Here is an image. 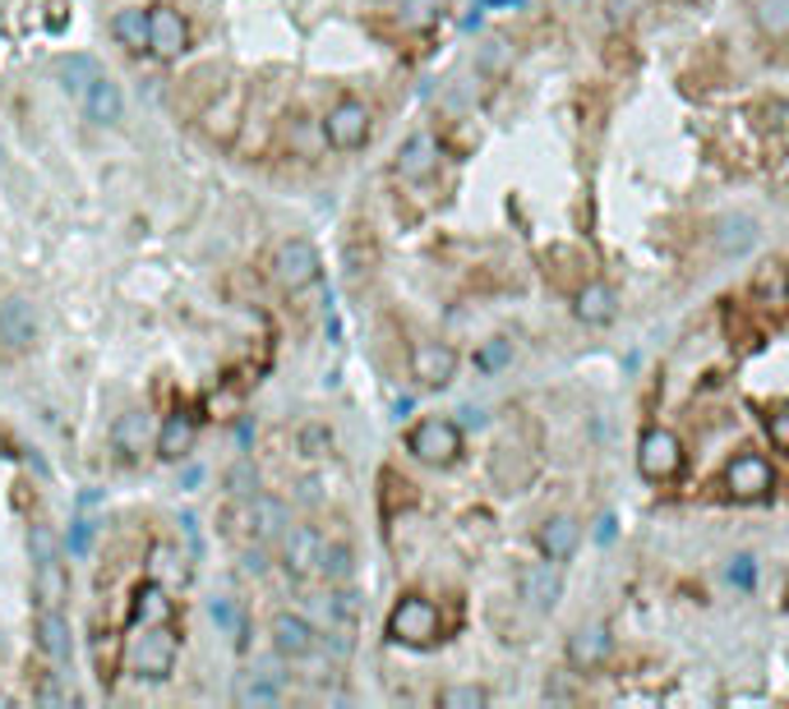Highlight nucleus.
<instances>
[{
  "label": "nucleus",
  "mask_w": 789,
  "mask_h": 709,
  "mask_svg": "<svg viewBox=\"0 0 789 709\" xmlns=\"http://www.w3.org/2000/svg\"><path fill=\"white\" fill-rule=\"evenodd\" d=\"M176 655H181V645L171 636L167 622L139 626V636L130 640V668H134V677H144V682H167L176 673Z\"/></svg>",
  "instance_id": "obj_1"
},
{
  "label": "nucleus",
  "mask_w": 789,
  "mask_h": 709,
  "mask_svg": "<svg viewBox=\"0 0 789 709\" xmlns=\"http://www.w3.org/2000/svg\"><path fill=\"white\" fill-rule=\"evenodd\" d=\"M439 626H444V618H439L434 599H426V595H402L397 608L389 613V636L397 645H411V649L434 645L439 640Z\"/></svg>",
  "instance_id": "obj_2"
},
{
  "label": "nucleus",
  "mask_w": 789,
  "mask_h": 709,
  "mask_svg": "<svg viewBox=\"0 0 789 709\" xmlns=\"http://www.w3.org/2000/svg\"><path fill=\"white\" fill-rule=\"evenodd\" d=\"M273 282L282 286V290H305V286H315L319 282V249L305 240V235H292V240H282L278 249H273Z\"/></svg>",
  "instance_id": "obj_3"
},
{
  "label": "nucleus",
  "mask_w": 789,
  "mask_h": 709,
  "mask_svg": "<svg viewBox=\"0 0 789 709\" xmlns=\"http://www.w3.org/2000/svg\"><path fill=\"white\" fill-rule=\"evenodd\" d=\"M407 451L420 465H453L461 457V428L453 420H420L407 433Z\"/></svg>",
  "instance_id": "obj_4"
},
{
  "label": "nucleus",
  "mask_w": 789,
  "mask_h": 709,
  "mask_svg": "<svg viewBox=\"0 0 789 709\" xmlns=\"http://www.w3.org/2000/svg\"><path fill=\"white\" fill-rule=\"evenodd\" d=\"M638 470H642V480H656V484L675 480L683 470V438L669 428H646L638 443Z\"/></svg>",
  "instance_id": "obj_5"
},
{
  "label": "nucleus",
  "mask_w": 789,
  "mask_h": 709,
  "mask_svg": "<svg viewBox=\"0 0 789 709\" xmlns=\"http://www.w3.org/2000/svg\"><path fill=\"white\" fill-rule=\"evenodd\" d=\"M776 488V470L766 457H757V451H739V457H729L725 465V494L729 498H739V502H757L766 498Z\"/></svg>",
  "instance_id": "obj_6"
},
{
  "label": "nucleus",
  "mask_w": 789,
  "mask_h": 709,
  "mask_svg": "<svg viewBox=\"0 0 789 709\" xmlns=\"http://www.w3.org/2000/svg\"><path fill=\"white\" fill-rule=\"evenodd\" d=\"M370 129H374V121H370V107L365 102H337L329 115H323V139H329V148H337V152H356V148H365L370 144Z\"/></svg>",
  "instance_id": "obj_7"
},
{
  "label": "nucleus",
  "mask_w": 789,
  "mask_h": 709,
  "mask_svg": "<svg viewBox=\"0 0 789 709\" xmlns=\"http://www.w3.org/2000/svg\"><path fill=\"white\" fill-rule=\"evenodd\" d=\"M517 595H522L527 608H535V613H554V604H559L564 595V576H559V562H531L517 571Z\"/></svg>",
  "instance_id": "obj_8"
},
{
  "label": "nucleus",
  "mask_w": 789,
  "mask_h": 709,
  "mask_svg": "<svg viewBox=\"0 0 789 709\" xmlns=\"http://www.w3.org/2000/svg\"><path fill=\"white\" fill-rule=\"evenodd\" d=\"M411 378H416L420 387H430V391L448 387V383L457 378V350L444 346V341H420V346L411 350Z\"/></svg>",
  "instance_id": "obj_9"
},
{
  "label": "nucleus",
  "mask_w": 789,
  "mask_h": 709,
  "mask_svg": "<svg viewBox=\"0 0 789 709\" xmlns=\"http://www.w3.org/2000/svg\"><path fill=\"white\" fill-rule=\"evenodd\" d=\"M148 51L152 55H162V61H176V55L189 51V24L171 10V5H158V10H148Z\"/></svg>",
  "instance_id": "obj_10"
},
{
  "label": "nucleus",
  "mask_w": 789,
  "mask_h": 709,
  "mask_svg": "<svg viewBox=\"0 0 789 709\" xmlns=\"http://www.w3.org/2000/svg\"><path fill=\"white\" fill-rule=\"evenodd\" d=\"M0 341H5L14 354H24L37 346V313L24 295H10L0 300Z\"/></svg>",
  "instance_id": "obj_11"
},
{
  "label": "nucleus",
  "mask_w": 789,
  "mask_h": 709,
  "mask_svg": "<svg viewBox=\"0 0 789 709\" xmlns=\"http://www.w3.org/2000/svg\"><path fill=\"white\" fill-rule=\"evenodd\" d=\"M393 171L402 175V181H411V185H420V181H430V175L439 171V139L434 134H411L407 144L397 148V157H393Z\"/></svg>",
  "instance_id": "obj_12"
},
{
  "label": "nucleus",
  "mask_w": 789,
  "mask_h": 709,
  "mask_svg": "<svg viewBox=\"0 0 789 709\" xmlns=\"http://www.w3.org/2000/svg\"><path fill=\"white\" fill-rule=\"evenodd\" d=\"M609 649H614L609 626L587 622V626H577V632L568 636V663L577 668V673H595V668H605Z\"/></svg>",
  "instance_id": "obj_13"
},
{
  "label": "nucleus",
  "mask_w": 789,
  "mask_h": 709,
  "mask_svg": "<svg viewBox=\"0 0 789 709\" xmlns=\"http://www.w3.org/2000/svg\"><path fill=\"white\" fill-rule=\"evenodd\" d=\"M245 521L255 530V539L268 544V539H282L286 530H292V511H286V502L273 494H255L245 502Z\"/></svg>",
  "instance_id": "obj_14"
},
{
  "label": "nucleus",
  "mask_w": 789,
  "mask_h": 709,
  "mask_svg": "<svg viewBox=\"0 0 789 709\" xmlns=\"http://www.w3.org/2000/svg\"><path fill=\"white\" fill-rule=\"evenodd\" d=\"M319 553H323V539H319L315 525H292L282 535V562H286L292 576H310V571H319Z\"/></svg>",
  "instance_id": "obj_15"
},
{
  "label": "nucleus",
  "mask_w": 789,
  "mask_h": 709,
  "mask_svg": "<svg viewBox=\"0 0 789 709\" xmlns=\"http://www.w3.org/2000/svg\"><path fill=\"white\" fill-rule=\"evenodd\" d=\"M33 640H37V649H42L51 663H65L74 655V632H70V622H65L61 608H42V613H37Z\"/></svg>",
  "instance_id": "obj_16"
},
{
  "label": "nucleus",
  "mask_w": 789,
  "mask_h": 709,
  "mask_svg": "<svg viewBox=\"0 0 789 709\" xmlns=\"http://www.w3.org/2000/svg\"><path fill=\"white\" fill-rule=\"evenodd\" d=\"M268 632H273V649H278L282 659H305L319 645V632L300 613H278Z\"/></svg>",
  "instance_id": "obj_17"
},
{
  "label": "nucleus",
  "mask_w": 789,
  "mask_h": 709,
  "mask_svg": "<svg viewBox=\"0 0 789 709\" xmlns=\"http://www.w3.org/2000/svg\"><path fill=\"white\" fill-rule=\"evenodd\" d=\"M572 313H577V323H587V327H601V323H609L614 313H619V295H614L605 282H591V286H582V290H577Z\"/></svg>",
  "instance_id": "obj_18"
},
{
  "label": "nucleus",
  "mask_w": 789,
  "mask_h": 709,
  "mask_svg": "<svg viewBox=\"0 0 789 709\" xmlns=\"http://www.w3.org/2000/svg\"><path fill=\"white\" fill-rule=\"evenodd\" d=\"M84 111H88V121L93 125H115L125 115V92H121V84L115 78H98L88 92H84Z\"/></svg>",
  "instance_id": "obj_19"
},
{
  "label": "nucleus",
  "mask_w": 789,
  "mask_h": 709,
  "mask_svg": "<svg viewBox=\"0 0 789 709\" xmlns=\"http://www.w3.org/2000/svg\"><path fill=\"white\" fill-rule=\"evenodd\" d=\"M577 539H582V525H577L572 517H550L541 525V535H535V544H541V553L550 562H568L577 553Z\"/></svg>",
  "instance_id": "obj_20"
},
{
  "label": "nucleus",
  "mask_w": 789,
  "mask_h": 709,
  "mask_svg": "<svg viewBox=\"0 0 789 709\" xmlns=\"http://www.w3.org/2000/svg\"><path fill=\"white\" fill-rule=\"evenodd\" d=\"M33 599H37V608H61L70 599V571L61 562H37L33 567Z\"/></svg>",
  "instance_id": "obj_21"
},
{
  "label": "nucleus",
  "mask_w": 789,
  "mask_h": 709,
  "mask_svg": "<svg viewBox=\"0 0 789 709\" xmlns=\"http://www.w3.org/2000/svg\"><path fill=\"white\" fill-rule=\"evenodd\" d=\"M148 10L130 5V10H115L111 14V37L121 42L125 51H148Z\"/></svg>",
  "instance_id": "obj_22"
},
{
  "label": "nucleus",
  "mask_w": 789,
  "mask_h": 709,
  "mask_svg": "<svg viewBox=\"0 0 789 709\" xmlns=\"http://www.w3.org/2000/svg\"><path fill=\"white\" fill-rule=\"evenodd\" d=\"M189 447H195V420L189 415H171L158 433V457L162 461H185Z\"/></svg>",
  "instance_id": "obj_23"
},
{
  "label": "nucleus",
  "mask_w": 789,
  "mask_h": 709,
  "mask_svg": "<svg viewBox=\"0 0 789 709\" xmlns=\"http://www.w3.org/2000/svg\"><path fill=\"white\" fill-rule=\"evenodd\" d=\"M111 443H115L121 457H139V451L148 447V415L144 410H125V415L111 424Z\"/></svg>",
  "instance_id": "obj_24"
},
{
  "label": "nucleus",
  "mask_w": 789,
  "mask_h": 709,
  "mask_svg": "<svg viewBox=\"0 0 789 709\" xmlns=\"http://www.w3.org/2000/svg\"><path fill=\"white\" fill-rule=\"evenodd\" d=\"M241 705H278L282 700V673L273 668H259V673H245V682L236 686Z\"/></svg>",
  "instance_id": "obj_25"
},
{
  "label": "nucleus",
  "mask_w": 789,
  "mask_h": 709,
  "mask_svg": "<svg viewBox=\"0 0 789 709\" xmlns=\"http://www.w3.org/2000/svg\"><path fill=\"white\" fill-rule=\"evenodd\" d=\"M56 78H61V88H65V92L84 97V92L102 78V70H98V61H93V55H65V61L56 65Z\"/></svg>",
  "instance_id": "obj_26"
},
{
  "label": "nucleus",
  "mask_w": 789,
  "mask_h": 709,
  "mask_svg": "<svg viewBox=\"0 0 789 709\" xmlns=\"http://www.w3.org/2000/svg\"><path fill=\"white\" fill-rule=\"evenodd\" d=\"M757 245V222L753 216H725V222L716 226V249L720 253H743V249H753Z\"/></svg>",
  "instance_id": "obj_27"
},
{
  "label": "nucleus",
  "mask_w": 789,
  "mask_h": 709,
  "mask_svg": "<svg viewBox=\"0 0 789 709\" xmlns=\"http://www.w3.org/2000/svg\"><path fill=\"white\" fill-rule=\"evenodd\" d=\"M134 622L139 626H162L171 622V599L162 585H144L139 595H134Z\"/></svg>",
  "instance_id": "obj_28"
},
{
  "label": "nucleus",
  "mask_w": 789,
  "mask_h": 709,
  "mask_svg": "<svg viewBox=\"0 0 789 709\" xmlns=\"http://www.w3.org/2000/svg\"><path fill=\"white\" fill-rule=\"evenodd\" d=\"M444 18V0H397V24L411 33H426Z\"/></svg>",
  "instance_id": "obj_29"
},
{
  "label": "nucleus",
  "mask_w": 789,
  "mask_h": 709,
  "mask_svg": "<svg viewBox=\"0 0 789 709\" xmlns=\"http://www.w3.org/2000/svg\"><path fill=\"white\" fill-rule=\"evenodd\" d=\"M352 571H356V553H352V544H323V553H319V576L323 581H352Z\"/></svg>",
  "instance_id": "obj_30"
},
{
  "label": "nucleus",
  "mask_w": 789,
  "mask_h": 709,
  "mask_svg": "<svg viewBox=\"0 0 789 709\" xmlns=\"http://www.w3.org/2000/svg\"><path fill=\"white\" fill-rule=\"evenodd\" d=\"M236 115H241V92L231 88L222 102H213L204 111V121H208V134H218V139H231L236 134Z\"/></svg>",
  "instance_id": "obj_31"
},
{
  "label": "nucleus",
  "mask_w": 789,
  "mask_h": 709,
  "mask_svg": "<svg viewBox=\"0 0 789 709\" xmlns=\"http://www.w3.org/2000/svg\"><path fill=\"white\" fill-rule=\"evenodd\" d=\"M61 548L65 544H61V535H56L51 525H42V521L28 525V558H33V567L37 562H61Z\"/></svg>",
  "instance_id": "obj_32"
},
{
  "label": "nucleus",
  "mask_w": 789,
  "mask_h": 709,
  "mask_svg": "<svg viewBox=\"0 0 789 709\" xmlns=\"http://www.w3.org/2000/svg\"><path fill=\"white\" fill-rule=\"evenodd\" d=\"M226 494L241 498V502H249L259 494V470H255V461H249V457H241L236 465L226 470Z\"/></svg>",
  "instance_id": "obj_33"
},
{
  "label": "nucleus",
  "mask_w": 789,
  "mask_h": 709,
  "mask_svg": "<svg viewBox=\"0 0 789 709\" xmlns=\"http://www.w3.org/2000/svg\"><path fill=\"white\" fill-rule=\"evenodd\" d=\"M513 42L508 37H490L485 47H480V55H476V65H480V74H508V65H513Z\"/></svg>",
  "instance_id": "obj_34"
},
{
  "label": "nucleus",
  "mask_w": 789,
  "mask_h": 709,
  "mask_svg": "<svg viewBox=\"0 0 789 709\" xmlns=\"http://www.w3.org/2000/svg\"><path fill=\"white\" fill-rule=\"evenodd\" d=\"M508 360H513V341H504V337H494V341H485V346L476 350V369H480V373L508 369Z\"/></svg>",
  "instance_id": "obj_35"
},
{
  "label": "nucleus",
  "mask_w": 789,
  "mask_h": 709,
  "mask_svg": "<svg viewBox=\"0 0 789 709\" xmlns=\"http://www.w3.org/2000/svg\"><path fill=\"white\" fill-rule=\"evenodd\" d=\"M444 709H485L490 705V692L485 686H448L444 696H439Z\"/></svg>",
  "instance_id": "obj_36"
},
{
  "label": "nucleus",
  "mask_w": 789,
  "mask_h": 709,
  "mask_svg": "<svg viewBox=\"0 0 789 709\" xmlns=\"http://www.w3.org/2000/svg\"><path fill=\"white\" fill-rule=\"evenodd\" d=\"M329 613H333L337 626H356V618H360V595H356V589H337V595H329Z\"/></svg>",
  "instance_id": "obj_37"
},
{
  "label": "nucleus",
  "mask_w": 789,
  "mask_h": 709,
  "mask_svg": "<svg viewBox=\"0 0 789 709\" xmlns=\"http://www.w3.org/2000/svg\"><path fill=\"white\" fill-rule=\"evenodd\" d=\"M725 581L739 585V589H753L757 585V562L753 558H735V562L725 567Z\"/></svg>",
  "instance_id": "obj_38"
},
{
  "label": "nucleus",
  "mask_w": 789,
  "mask_h": 709,
  "mask_svg": "<svg viewBox=\"0 0 789 709\" xmlns=\"http://www.w3.org/2000/svg\"><path fill=\"white\" fill-rule=\"evenodd\" d=\"M766 433H772V443H776V447H785V451H789V401H785V406H776L772 415H766Z\"/></svg>",
  "instance_id": "obj_39"
},
{
  "label": "nucleus",
  "mask_w": 789,
  "mask_h": 709,
  "mask_svg": "<svg viewBox=\"0 0 789 709\" xmlns=\"http://www.w3.org/2000/svg\"><path fill=\"white\" fill-rule=\"evenodd\" d=\"M208 613H213V622L226 626V632H241V613H236V604L231 599H213L208 604Z\"/></svg>",
  "instance_id": "obj_40"
},
{
  "label": "nucleus",
  "mask_w": 789,
  "mask_h": 709,
  "mask_svg": "<svg viewBox=\"0 0 789 709\" xmlns=\"http://www.w3.org/2000/svg\"><path fill=\"white\" fill-rule=\"evenodd\" d=\"M88 544H93V521H74L65 548H70V553H88Z\"/></svg>",
  "instance_id": "obj_41"
},
{
  "label": "nucleus",
  "mask_w": 789,
  "mask_h": 709,
  "mask_svg": "<svg viewBox=\"0 0 789 709\" xmlns=\"http://www.w3.org/2000/svg\"><path fill=\"white\" fill-rule=\"evenodd\" d=\"M614 539H619V521H614V517H609V511H605V517H601V521H595V544H601V548H605V544H614Z\"/></svg>",
  "instance_id": "obj_42"
},
{
  "label": "nucleus",
  "mask_w": 789,
  "mask_h": 709,
  "mask_svg": "<svg viewBox=\"0 0 789 709\" xmlns=\"http://www.w3.org/2000/svg\"><path fill=\"white\" fill-rule=\"evenodd\" d=\"M245 571H249V576H263V571H268V553H263L259 544L245 548Z\"/></svg>",
  "instance_id": "obj_43"
}]
</instances>
